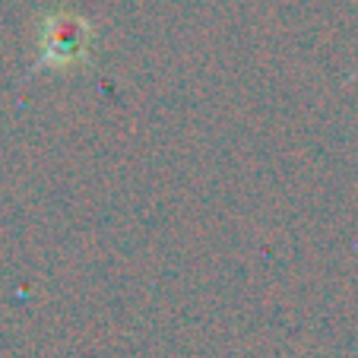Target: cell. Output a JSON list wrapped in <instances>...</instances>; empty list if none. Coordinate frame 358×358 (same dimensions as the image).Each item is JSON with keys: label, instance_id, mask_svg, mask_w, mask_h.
Instances as JSON below:
<instances>
[{"label": "cell", "instance_id": "1", "mask_svg": "<svg viewBox=\"0 0 358 358\" xmlns=\"http://www.w3.org/2000/svg\"><path fill=\"white\" fill-rule=\"evenodd\" d=\"M92 29L73 13H55L41 26L38 67L35 70H70L80 61H89Z\"/></svg>", "mask_w": 358, "mask_h": 358}]
</instances>
